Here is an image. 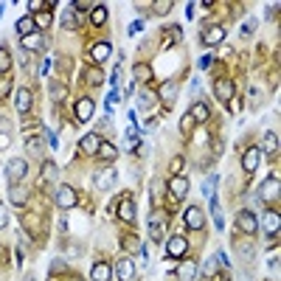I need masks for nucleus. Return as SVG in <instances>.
Segmentation results:
<instances>
[{
  "label": "nucleus",
  "instance_id": "1",
  "mask_svg": "<svg viewBox=\"0 0 281 281\" xmlns=\"http://www.w3.org/2000/svg\"><path fill=\"white\" fill-rule=\"evenodd\" d=\"M26 175H28V163H26V160H23V158L9 160V166H6V177H9L11 186H20V180H26Z\"/></svg>",
  "mask_w": 281,
  "mask_h": 281
},
{
  "label": "nucleus",
  "instance_id": "2",
  "mask_svg": "<svg viewBox=\"0 0 281 281\" xmlns=\"http://www.w3.org/2000/svg\"><path fill=\"white\" fill-rule=\"evenodd\" d=\"M166 222H169V217H166L163 211H158L152 219H149V236H152V242H160V239H163Z\"/></svg>",
  "mask_w": 281,
  "mask_h": 281
},
{
  "label": "nucleus",
  "instance_id": "3",
  "mask_svg": "<svg viewBox=\"0 0 281 281\" xmlns=\"http://www.w3.org/2000/svg\"><path fill=\"white\" fill-rule=\"evenodd\" d=\"M113 180H116V169H113V166H107V169H99V172H96L93 186L99 189V191H107V189L113 186Z\"/></svg>",
  "mask_w": 281,
  "mask_h": 281
},
{
  "label": "nucleus",
  "instance_id": "4",
  "mask_svg": "<svg viewBox=\"0 0 281 281\" xmlns=\"http://www.w3.org/2000/svg\"><path fill=\"white\" fill-rule=\"evenodd\" d=\"M57 205L62 208V211H68V208L76 205V191L70 186H59L57 189Z\"/></svg>",
  "mask_w": 281,
  "mask_h": 281
},
{
  "label": "nucleus",
  "instance_id": "5",
  "mask_svg": "<svg viewBox=\"0 0 281 281\" xmlns=\"http://www.w3.org/2000/svg\"><path fill=\"white\" fill-rule=\"evenodd\" d=\"M166 250H169L172 259H183V253L189 250L186 236H169V245H166Z\"/></svg>",
  "mask_w": 281,
  "mask_h": 281
},
{
  "label": "nucleus",
  "instance_id": "6",
  "mask_svg": "<svg viewBox=\"0 0 281 281\" xmlns=\"http://www.w3.org/2000/svg\"><path fill=\"white\" fill-rule=\"evenodd\" d=\"M236 222H239V231H245L248 236L253 234L256 228H259V219H256L250 211H239V214H236Z\"/></svg>",
  "mask_w": 281,
  "mask_h": 281
},
{
  "label": "nucleus",
  "instance_id": "7",
  "mask_svg": "<svg viewBox=\"0 0 281 281\" xmlns=\"http://www.w3.org/2000/svg\"><path fill=\"white\" fill-rule=\"evenodd\" d=\"M169 191L177 197V200H186V194H189V180L183 175H175L169 180Z\"/></svg>",
  "mask_w": 281,
  "mask_h": 281
},
{
  "label": "nucleus",
  "instance_id": "8",
  "mask_svg": "<svg viewBox=\"0 0 281 281\" xmlns=\"http://www.w3.org/2000/svg\"><path fill=\"white\" fill-rule=\"evenodd\" d=\"M214 93H217L219 101H231V99H234V82H231V79H217Z\"/></svg>",
  "mask_w": 281,
  "mask_h": 281
},
{
  "label": "nucleus",
  "instance_id": "9",
  "mask_svg": "<svg viewBox=\"0 0 281 281\" xmlns=\"http://www.w3.org/2000/svg\"><path fill=\"white\" fill-rule=\"evenodd\" d=\"M116 273H118V281H133V278H135V265H133V259H118Z\"/></svg>",
  "mask_w": 281,
  "mask_h": 281
},
{
  "label": "nucleus",
  "instance_id": "10",
  "mask_svg": "<svg viewBox=\"0 0 281 281\" xmlns=\"http://www.w3.org/2000/svg\"><path fill=\"white\" fill-rule=\"evenodd\" d=\"M110 53H113V48H110V43H96V45L90 48V59H93L96 65L107 62V59H110Z\"/></svg>",
  "mask_w": 281,
  "mask_h": 281
},
{
  "label": "nucleus",
  "instance_id": "11",
  "mask_svg": "<svg viewBox=\"0 0 281 281\" xmlns=\"http://www.w3.org/2000/svg\"><path fill=\"white\" fill-rule=\"evenodd\" d=\"M186 225L191 231H200L202 225H205V214H202V208H189L186 211Z\"/></svg>",
  "mask_w": 281,
  "mask_h": 281
},
{
  "label": "nucleus",
  "instance_id": "12",
  "mask_svg": "<svg viewBox=\"0 0 281 281\" xmlns=\"http://www.w3.org/2000/svg\"><path fill=\"white\" fill-rule=\"evenodd\" d=\"M93 110H96V104L90 99H79V101H76V118H79V121H90Z\"/></svg>",
  "mask_w": 281,
  "mask_h": 281
},
{
  "label": "nucleus",
  "instance_id": "13",
  "mask_svg": "<svg viewBox=\"0 0 281 281\" xmlns=\"http://www.w3.org/2000/svg\"><path fill=\"white\" fill-rule=\"evenodd\" d=\"M118 217H121L124 222H133V219H135V202H133V197H124V200L118 202Z\"/></svg>",
  "mask_w": 281,
  "mask_h": 281
},
{
  "label": "nucleus",
  "instance_id": "14",
  "mask_svg": "<svg viewBox=\"0 0 281 281\" xmlns=\"http://www.w3.org/2000/svg\"><path fill=\"white\" fill-rule=\"evenodd\" d=\"M242 169L248 172V175H250V172H256V169H259V149H253V146H250L248 152L242 155Z\"/></svg>",
  "mask_w": 281,
  "mask_h": 281
},
{
  "label": "nucleus",
  "instance_id": "15",
  "mask_svg": "<svg viewBox=\"0 0 281 281\" xmlns=\"http://www.w3.org/2000/svg\"><path fill=\"white\" fill-rule=\"evenodd\" d=\"M194 276H197V261H191V259L180 261V267H177V278L180 281H194Z\"/></svg>",
  "mask_w": 281,
  "mask_h": 281
},
{
  "label": "nucleus",
  "instance_id": "16",
  "mask_svg": "<svg viewBox=\"0 0 281 281\" xmlns=\"http://www.w3.org/2000/svg\"><path fill=\"white\" fill-rule=\"evenodd\" d=\"M14 107H17L20 113H28V110H31V90L20 87V90L14 93Z\"/></svg>",
  "mask_w": 281,
  "mask_h": 281
},
{
  "label": "nucleus",
  "instance_id": "17",
  "mask_svg": "<svg viewBox=\"0 0 281 281\" xmlns=\"http://www.w3.org/2000/svg\"><path fill=\"white\" fill-rule=\"evenodd\" d=\"M110 276H113V270H110L107 261H96V265H93V270H90L93 281H110Z\"/></svg>",
  "mask_w": 281,
  "mask_h": 281
},
{
  "label": "nucleus",
  "instance_id": "18",
  "mask_svg": "<svg viewBox=\"0 0 281 281\" xmlns=\"http://www.w3.org/2000/svg\"><path fill=\"white\" fill-rule=\"evenodd\" d=\"M261 225H265L267 236H276V234H278V225H281L278 214H276V211H267V214H265V219H261Z\"/></svg>",
  "mask_w": 281,
  "mask_h": 281
},
{
  "label": "nucleus",
  "instance_id": "19",
  "mask_svg": "<svg viewBox=\"0 0 281 281\" xmlns=\"http://www.w3.org/2000/svg\"><path fill=\"white\" fill-rule=\"evenodd\" d=\"M79 146H82V152H85V155H96V152H99V146H101V138L90 133V135H85V138H82Z\"/></svg>",
  "mask_w": 281,
  "mask_h": 281
},
{
  "label": "nucleus",
  "instance_id": "20",
  "mask_svg": "<svg viewBox=\"0 0 281 281\" xmlns=\"http://www.w3.org/2000/svg\"><path fill=\"white\" fill-rule=\"evenodd\" d=\"M222 37H225V28L222 26H211L205 31V37H202V43H205V45H219V43H222Z\"/></svg>",
  "mask_w": 281,
  "mask_h": 281
},
{
  "label": "nucleus",
  "instance_id": "21",
  "mask_svg": "<svg viewBox=\"0 0 281 281\" xmlns=\"http://www.w3.org/2000/svg\"><path fill=\"white\" fill-rule=\"evenodd\" d=\"M158 96L160 99L166 101V104H172V101H175V96H177V82H163V85H160V90H158Z\"/></svg>",
  "mask_w": 281,
  "mask_h": 281
},
{
  "label": "nucleus",
  "instance_id": "22",
  "mask_svg": "<svg viewBox=\"0 0 281 281\" xmlns=\"http://www.w3.org/2000/svg\"><path fill=\"white\" fill-rule=\"evenodd\" d=\"M273 197H278V177L261 183V200H273Z\"/></svg>",
  "mask_w": 281,
  "mask_h": 281
},
{
  "label": "nucleus",
  "instance_id": "23",
  "mask_svg": "<svg viewBox=\"0 0 281 281\" xmlns=\"http://www.w3.org/2000/svg\"><path fill=\"white\" fill-rule=\"evenodd\" d=\"M43 40L45 37L37 31V34H28V37H20V45L26 48V51H37V48H43Z\"/></svg>",
  "mask_w": 281,
  "mask_h": 281
},
{
  "label": "nucleus",
  "instance_id": "24",
  "mask_svg": "<svg viewBox=\"0 0 281 281\" xmlns=\"http://www.w3.org/2000/svg\"><path fill=\"white\" fill-rule=\"evenodd\" d=\"M17 31H20V37H28V34H37V26H34L31 17H20L17 20Z\"/></svg>",
  "mask_w": 281,
  "mask_h": 281
},
{
  "label": "nucleus",
  "instance_id": "25",
  "mask_svg": "<svg viewBox=\"0 0 281 281\" xmlns=\"http://www.w3.org/2000/svg\"><path fill=\"white\" fill-rule=\"evenodd\" d=\"M99 155L101 160H116V155H118V146H113V143H107V141H101V146H99Z\"/></svg>",
  "mask_w": 281,
  "mask_h": 281
},
{
  "label": "nucleus",
  "instance_id": "26",
  "mask_svg": "<svg viewBox=\"0 0 281 281\" xmlns=\"http://www.w3.org/2000/svg\"><path fill=\"white\" fill-rule=\"evenodd\" d=\"M138 146H141L138 129H135V127H129V129H127V143H124V149H127V152H135Z\"/></svg>",
  "mask_w": 281,
  "mask_h": 281
},
{
  "label": "nucleus",
  "instance_id": "27",
  "mask_svg": "<svg viewBox=\"0 0 281 281\" xmlns=\"http://www.w3.org/2000/svg\"><path fill=\"white\" fill-rule=\"evenodd\" d=\"M211 214H214V225H217L219 231L225 228V219H222V211H219V200L211 194Z\"/></svg>",
  "mask_w": 281,
  "mask_h": 281
},
{
  "label": "nucleus",
  "instance_id": "28",
  "mask_svg": "<svg viewBox=\"0 0 281 281\" xmlns=\"http://www.w3.org/2000/svg\"><path fill=\"white\" fill-rule=\"evenodd\" d=\"M9 200L14 202V205H23V202L28 200L26 189H20V186H11V191H9Z\"/></svg>",
  "mask_w": 281,
  "mask_h": 281
},
{
  "label": "nucleus",
  "instance_id": "29",
  "mask_svg": "<svg viewBox=\"0 0 281 281\" xmlns=\"http://www.w3.org/2000/svg\"><path fill=\"white\" fill-rule=\"evenodd\" d=\"M133 73L135 76H138V82H149V79H152V68H149V65H135V68H133Z\"/></svg>",
  "mask_w": 281,
  "mask_h": 281
},
{
  "label": "nucleus",
  "instance_id": "30",
  "mask_svg": "<svg viewBox=\"0 0 281 281\" xmlns=\"http://www.w3.org/2000/svg\"><path fill=\"white\" fill-rule=\"evenodd\" d=\"M189 116H191V118H197V121H205V118H208V107L202 104V101H197V104L191 107Z\"/></svg>",
  "mask_w": 281,
  "mask_h": 281
},
{
  "label": "nucleus",
  "instance_id": "31",
  "mask_svg": "<svg viewBox=\"0 0 281 281\" xmlns=\"http://www.w3.org/2000/svg\"><path fill=\"white\" fill-rule=\"evenodd\" d=\"M155 99H158V96H155L152 90H143V93L138 96V107H141V110H149V107L155 104Z\"/></svg>",
  "mask_w": 281,
  "mask_h": 281
},
{
  "label": "nucleus",
  "instance_id": "32",
  "mask_svg": "<svg viewBox=\"0 0 281 281\" xmlns=\"http://www.w3.org/2000/svg\"><path fill=\"white\" fill-rule=\"evenodd\" d=\"M90 20H93V26H104V23H107V9H104V6H96Z\"/></svg>",
  "mask_w": 281,
  "mask_h": 281
},
{
  "label": "nucleus",
  "instance_id": "33",
  "mask_svg": "<svg viewBox=\"0 0 281 281\" xmlns=\"http://www.w3.org/2000/svg\"><path fill=\"white\" fill-rule=\"evenodd\" d=\"M261 146H265V152H276V149H278V138L273 133H267L265 141H261Z\"/></svg>",
  "mask_w": 281,
  "mask_h": 281
},
{
  "label": "nucleus",
  "instance_id": "34",
  "mask_svg": "<svg viewBox=\"0 0 281 281\" xmlns=\"http://www.w3.org/2000/svg\"><path fill=\"white\" fill-rule=\"evenodd\" d=\"M34 26H37V28H48V26H51V14H48V11H40V14L34 17Z\"/></svg>",
  "mask_w": 281,
  "mask_h": 281
},
{
  "label": "nucleus",
  "instance_id": "35",
  "mask_svg": "<svg viewBox=\"0 0 281 281\" xmlns=\"http://www.w3.org/2000/svg\"><path fill=\"white\" fill-rule=\"evenodd\" d=\"M9 68H11V57H9L6 48H0V73H6Z\"/></svg>",
  "mask_w": 281,
  "mask_h": 281
},
{
  "label": "nucleus",
  "instance_id": "36",
  "mask_svg": "<svg viewBox=\"0 0 281 281\" xmlns=\"http://www.w3.org/2000/svg\"><path fill=\"white\" fill-rule=\"evenodd\" d=\"M62 26L65 28H76V26H79V20H76L73 11H65V14H62Z\"/></svg>",
  "mask_w": 281,
  "mask_h": 281
},
{
  "label": "nucleus",
  "instance_id": "37",
  "mask_svg": "<svg viewBox=\"0 0 281 281\" xmlns=\"http://www.w3.org/2000/svg\"><path fill=\"white\" fill-rule=\"evenodd\" d=\"M87 82H90V85H101V82H104V73H101L99 68L87 70Z\"/></svg>",
  "mask_w": 281,
  "mask_h": 281
},
{
  "label": "nucleus",
  "instance_id": "38",
  "mask_svg": "<svg viewBox=\"0 0 281 281\" xmlns=\"http://www.w3.org/2000/svg\"><path fill=\"white\" fill-rule=\"evenodd\" d=\"M57 177V166L48 160V163H43V180H53Z\"/></svg>",
  "mask_w": 281,
  "mask_h": 281
},
{
  "label": "nucleus",
  "instance_id": "39",
  "mask_svg": "<svg viewBox=\"0 0 281 281\" xmlns=\"http://www.w3.org/2000/svg\"><path fill=\"white\" fill-rule=\"evenodd\" d=\"M11 90V79H6V76H0V99H6Z\"/></svg>",
  "mask_w": 281,
  "mask_h": 281
},
{
  "label": "nucleus",
  "instance_id": "40",
  "mask_svg": "<svg viewBox=\"0 0 281 281\" xmlns=\"http://www.w3.org/2000/svg\"><path fill=\"white\" fill-rule=\"evenodd\" d=\"M169 9H172V0H160V3H155V11H158V14H166Z\"/></svg>",
  "mask_w": 281,
  "mask_h": 281
},
{
  "label": "nucleus",
  "instance_id": "41",
  "mask_svg": "<svg viewBox=\"0 0 281 281\" xmlns=\"http://www.w3.org/2000/svg\"><path fill=\"white\" fill-rule=\"evenodd\" d=\"M250 31H256V20H253V17H250V20H245V23H242V34H245V37H248Z\"/></svg>",
  "mask_w": 281,
  "mask_h": 281
},
{
  "label": "nucleus",
  "instance_id": "42",
  "mask_svg": "<svg viewBox=\"0 0 281 281\" xmlns=\"http://www.w3.org/2000/svg\"><path fill=\"white\" fill-rule=\"evenodd\" d=\"M217 273V261H205L202 265V276H214Z\"/></svg>",
  "mask_w": 281,
  "mask_h": 281
},
{
  "label": "nucleus",
  "instance_id": "43",
  "mask_svg": "<svg viewBox=\"0 0 281 281\" xmlns=\"http://www.w3.org/2000/svg\"><path fill=\"white\" fill-rule=\"evenodd\" d=\"M183 166H186V160H183V158H175V160H172V172H175V175H180Z\"/></svg>",
  "mask_w": 281,
  "mask_h": 281
},
{
  "label": "nucleus",
  "instance_id": "44",
  "mask_svg": "<svg viewBox=\"0 0 281 281\" xmlns=\"http://www.w3.org/2000/svg\"><path fill=\"white\" fill-rule=\"evenodd\" d=\"M28 149H31V152H40V149H43V141H40V138H28Z\"/></svg>",
  "mask_w": 281,
  "mask_h": 281
},
{
  "label": "nucleus",
  "instance_id": "45",
  "mask_svg": "<svg viewBox=\"0 0 281 281\" xmlns=\"http://www.w3.org/2000/svg\"><path fill=\"white\" fill-rule=\"evenodd\" d=\"M197 65H200L202 70H208V68H211V53H205V57H200V62H197Z\"/></svg>",
  "mask_w": 281,
  "mask_h": 281
},
{
  "label": "nucleus",
  "instance_id": "46",
  "mask_svg": "<svg viewBox=\"0 0 281 281\" xmlns=\"http://www.w3.org/2000/svg\"><path fill=\"white\" fill-rule=\"evenodd\" d=\"M116 101H118V90H113L110 96H107V110H113V107H116Z\"/></svg>",
  "mask_w": 281,
  "mask_h": 281
},
{
  "label": "nucleus",
  "instance_id": "47",
  "mask_svg": "<svg viewBox=\"0 0 281 281\" xmlns=\"http://www.w3.org/2000/svg\"><path fill=\"white\" fill-rule=\"evenodd\" d=\"M9 143H11V135L9 133H0V149H9Z\"/></svg>",
  "mask_w": 281,
  "mask_h": 281
},
{
  "label": "nucleus",
  "instance_id": "48",
  "mask_svg": "<svg viewBox=\"0 0 281 281\" xmlns=\"http://www.w3.org/2000/svg\"><path fill=\"white\" fill-rule=\"evenodd\" d=\"M217 265H222L225 270H228V265H231V261H228V256H225L222 250H219V253H217Z\"/></svg>",
  "mask_w": 281,
  "mask_h": 281
},
{
  "label": "nucleus",
  "instance_id": "49",
  "mask_svg": "<svg viewBox=\"0 0 281 281\" xmlns=\"http://www.w3.org/2000/svg\"><path fill=\"white\" fill-rule=\"evenodd\" d=\"M9 225V214H6V208L0 205V228H6Z\"/></svg>",
  "mask_w": 281,
  "mask_h": 281
},
{
  "label": "nucleus",
  "instance_id": "50",
  "mask_svg": "<svg viewBox=\"0 0 281 281\" xmlns=\"http://www.w3.org/2000/svg\"><path fill=\"white\" fill-rule=\"evenodd\" d=\"M48 70H51V59H43V65H40V76H45Z\"/></svg>",
  "mask_w": 281,
  "mask_h": 281
},
{
  "label": "nucleus",
  "instance_id": "51",
  "mask_svg": "<svg viewBox=\"0 0 281 281\" xmlns=\"http://www.w3.org/2000/svg\"><path fill=\"white\" fill-rule=\"evenodd\" d=\"M141 28H143V23H141V20H135V23H133V26H129V34H133V37H135V34H138V31H141Z\"/></svg>",
  "mask_w": 281,
  "mask_h": 281
},
{
  "label": "nucleus",
  "instance_id": "52",
  "mask_svg": "<svg viewBox=\"0 0 281 281\" xmlns=\"http://www.w3.org/2000/svg\"><path fill=\"white\" fill-rule=\"evenodd\" d=\"M191 124H194V118H191L189 113H186V116H183V129H186V133H189V129H191Z\"/></svg>",
  "mask_w": 281,
  "mask_h": 281
},
{
  "label": "nucleus",
  "instance_id": "53",
  "mask_svg": "<svg viewBox=\"0 0 281 281\" xmlns=\"http://www.w3.org/2000/svg\"><path fill=\"white\" fill-rule=\"evenodd\" d=\"M28 9H31V11H37V14H40V9H43V3H40V0H31V3H28Z\"/></svg>",
  "mask_w": 281,
  "mask_h": 281
},
{
  "label": "nucleus",
  "instance_id": "54",
  "mask_svg": "<svg viewBox=\"0 0 281 281\" xmlns=\"http://www.w3.org/2000/svg\"><path fill=\"white\" fill-rule=\"evenodd\" d=\"M51 270H53V273H59V270H65V265H62V261H53Z\"/></svg>",
  "mask_w": 281,
  "mask_h": 281
},
{
  "label": "nucleus",
  "instance_id": "55",
  "mask_svg": "<svg viewBox=\"0 0 281 281\" xmlns=\"http://www.w3.org/2000/svg\"><path fill=\"white\" fill-rule=\"evenodd\" d=\"M0 17H3V6H0Z\"/></svg>",
  "mask_w": 281,
  "mask_h": 281
}]
</instances>
